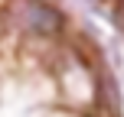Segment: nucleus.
<instances>
[{"mask_svg": "<svg viewBox=\"0 0 124 117\" xmlns=\"http://www.w3.org/2000/svg\"><path fill=\"white\" fill-rule=\"evenodd\" d=\"M10 13L26 33H36V36H56L62 29V13L49 0H13L10 3Z\"/></svg>", "mask_w": 124, "mask_h": 117, "instance_id": "nucleus-1", "label": "nucleus"}, {"mask_svg": "<svg viewBox=\"0 0 124 117\" xmlns=\"http://www.w3.org/2000/svg\"><path fill=\"white\" fill-rule=\"evenodd\" d=\"M114 20H118V26L124 29V0H118V3H114Z\"/></svg>", "mask_w": 124, "mask_h": 117, "instance_id": "nucleus-2", "label": "nucleus"}]
</instances>
